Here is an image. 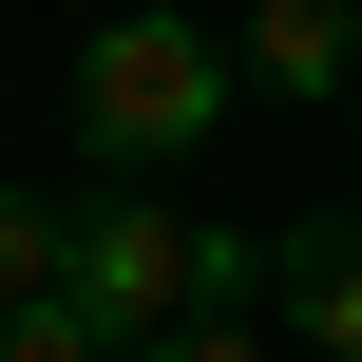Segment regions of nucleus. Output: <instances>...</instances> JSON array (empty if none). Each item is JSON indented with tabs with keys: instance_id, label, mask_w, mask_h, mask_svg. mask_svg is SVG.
Here are the masks:
<instances>
[{
	"instance_id": "nucleus-6",
	"label": "nucleus",
	"mask_w": 362,
	"mask_h": 362,
	"mask_svg": "<svg viewBox=\"0 0 362 362\" xmlns=\"http://www.w3.org/2000/svg\"><path fill=\"white\" fill-rule=\"evenodd\" d=\"M134 362H286V344H267V305H191V325H153Z\"/></svg>"
},
{
	"instance_id": "nucleus-8",
	"label": "nucleus",
	"mask_w": 362,
	"mask_h": 362,
	"mask_svg": "<svg viewBox=\"0 0 362 362\" xmlns=\"http://www.w3.org/2000/svg\"><path fill=\"white\" fill-rule=\"evenodd\" d=\"M344 134H362V95H344Z\"/></svg>"
},
{
	"instance_id": "nucleus-2",
	"label": "nucleus",
	"mask_w": 362,
	"mask_h": 362,
	"mask_svg": "<svg viewBox=\"0 0 362 362\" xmlns=\"http://www.w3.org/2000/svg\"><path fill=\"white\" fill-rule=\"evenodd\" d=\"M229 115H248V57H229L210 19L134 0V19L76 38V153H95V172H172V153H210Z\"/></svg>"
},
{
	"instance_id": "nucleus-5",
	"label": "nucleus",
	"mask_w": 362,
	"mask_h": 362,
	"mask_svg": "<svg viewBox=\"0 0 362 362\" xmlns=\"http://www.w3.org/2000/svg\"><path fill=\"white\" fill-rule=\"evenodd\" d=\"M57 229H76V210H57V191H19V172H0V305H38V286H57Z\"/></svg>"
},
{
	"instance_id": "nucleus-3",
	"label": "nucleus",
	"mask_w": 362,
	"mask_h": 362,
	"mask_svg": "<svg viewBox=\"0 0 362 362\" xmlns=\"http://www.w3.org/2000/svg\"><path fill=\"white\" fill-rule=\"evenodd\" d=\"M229 57H248V95H267V115L362 95V19H344V0H248V19H229Z\"/></svg>"
},
{
	"instance_id": "nucleus-1",
	"label": "nucleus",
	"mask_w": 362,
	"mask_h": 362,
	"mask_svg": "<svg viewBox=\"0 0 362 362\" xmlns=\"http://www.w3.org/2000/svg\"><path fill=\"white\" fill-rule=\"evenodd\" d=\"M57 305L134 362L191 305H267V229H191V210H153V172H95V210L57 229Z\"/></svg>"
},
{
	"instance_id": "nucleus-4",
	"label": "nucleus",
	"mask_w": 362,
	"mask_h": 362,
	"mask_svg": "<svg viewBox=\"0 0 362 362\" xmlns=\"http://www.w3.org/2000/svg\"><path fill=\"white\" fill-rule=\"evenodd\" d=\"M267 305H286V344H305V362H362V210L267 229Z\"/></svg>"
},
{
	"instance_id": "nucleus-7",
	"label": "nucleus",
	"mask_w": 362,
	"mask_h": 362,
	"mask_svg": "<svg viewBox=\"0 0 362 362\" xmlns=\"http://www.w3.org/2000/svg\"><path fill=\"white\" fill-rule=\"evenodd\" d=\"M0 362H115V344H95V325H76L57 286H38V305H0Z\"/></svg>"
}]
</instances>
